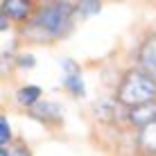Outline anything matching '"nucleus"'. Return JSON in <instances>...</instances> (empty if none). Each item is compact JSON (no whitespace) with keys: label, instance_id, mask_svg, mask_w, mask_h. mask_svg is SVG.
I'll list each match as a JSON object with an SVG mask.
<instances>
[{"label":"nucleus","instance_id":"20e7f679","mask_svg":"<svg viewBox=\"0 0 156 156\" xmlns=\"http://www.w3.org/2000/svg\"><path fill=\"white\" fill-rule=\"evenodd\" d=\"M138 59H140V66H143L145 75H149V77L156 82V34L149 36V39L143 43L140 57Z\"/></svg>","mask_w":156,"mask_h":156},{"label":"nucleus","instance_id":"7ed1b4c3","mask_svg":"<svg viewBox=\"0 0 156 156\" xmlns=\"http://www.w3.org/2000/svg\"><path fill=\"white\" fill-rule=\"evenodd\" d=\"M61 68H63V86H66L73 95L82 98V95L86 93V88H84V82H82V73H79V68L75 66L70 59H63V61H61Z\"/></svg>","mask_w":156,"mask_h":156},{"label":"nucleus","instance_id":"9b49d317","mask_svg":"<svg viewBox=\"0 0 156 156\" xmlns=\"http://www.w3.org/2000/svg\"><path fill=\"white\" fill-rule=\"evenodd\" d=\"M77 12L79 14H98L100 12V2H79Z\"/></svg>","mask_w":156,"mask_h":156},{"label":"nucleus","instance_id":"f8f14e48","mask_svg":"<svg viewBox=\"0 0 156 156\" xmlns=\"http://www.w3.org/2000/svg\"><path fill=\"white\" fill-rule=\"evenodd\" d=\"M18 63H20V66H27V68H32V66H34V57H20L18 59Z\"/></svg>","mask_w":156,"mask_h":156},{"label":"nucleus","instance_id":"39448f33","mask_svg":"<svg viewBox=\"0 0 156 156\" xmlns=\"http://www.w3.org/2000/svg\"><path fill=\"white\" fill-rule=\"evenodd\" d=\"M61 115H63V109L55 102H39V104L32 106V118L43 122H57L61 120Z\"/></svg>","mask_w":156,"mask_h":156},{"label":"nucleus","instance_id":"423d86ee","mask_svg":"<svg viewBox=\"0 0 156 156\" xmlns=\"http://www.w3.org/2000/svg\"><path fill=\"white\" fill-rule=\"evenodd\" d=\"M138 147L145 154H156V120L140 129V133H138Z\"/></svg>","mask_w":156,"mask_h":156},{"label":"nucleus","instance_id":"0eeeda50","mask_svg":"<svg viewBox=\"0 0 156 156\" xmlns=\"http://www.w3.org/2000/svg\"><path fill=\"white\" fill-rule=\"evenodd\" d=\"M129 120L133 125H140V127H147L149 122L156 120V106L154 104H145V106H136V109L129 111Z\"/></svg>","mask_w":156,"mask_h":156},{"label":"nucleus","instance_id":"f03ea898","mask_svg":"<svg viewBox=\"0 0 156 156\" xmlns=\"http://www.w3.org/2000/svg\"><path fill=\"white\" fill-rule=\"evenodd\" d=\"M73 12H75V5H70V2L48 5V7H43L39 12V16H36L34 23H32V27L41 30L43 34H48V36H59L66 30V25L70 23Z\"/></svg>","mask_w":156,"mask_h":156},{"label":"nucleus","instance_id":"ddd939ff","mask_svg":"<svg viewBox=\"0 0 156 156\" xmlns=\"http://www.w3.org/2000/svg\"><path fill=\"white\" fill-rule=\"evenodd\" d=\"M12 156H32L30 154V149L27 147H18V149H14V154Z\"/></svg>","mask_w":156,"mask_h":156},{"label":"nucleus","instance_id":"4468645a","mask_svg":"<svg viewBox=\"0 0 156 156\" xmlns=\"http://www.w3.org/2000/svg\"><path fill=\"white\" fill-rule=\"evenodd\" d=\"M0 30H7V18H5V14H2V18H0Z\"/></svg>","mask_w":156,"mask_h":156},{"label":"nucleus","instance_id":"f257e3e1","mask_svg":"<svg viewBox=\"0 0 156 156\" xmlns=\"http://www.w3.org/2000/svg\"><path fill=\"white\" fill-rule=\"evenodd\" d=\"M156 100V82L140 70H129L118 88V102L125 106H145Z\"/></svg>","mask_w":156,"mask_h":156},{"label":"nucleus","instance_id":"1a4fd4ad","mask_svg":"<svg viewBox=\"0 0 156 156\" xmlns=\"http://www.w3.org/2000/svg\"><path fill=\"white\" fill-rule=\"evenodd\" d=\"M41 98V88L39 86H25V88H20L18 93H16V100H18V104L23 106H34L39 104Z\"/></svg>","mask_w":156,"mask_h":156},{"label":"nucleus","instance_id":"9d476101","mask_svg":"<svg viewBox=\"0 0 156 156\" xmlns=\"http://www.w3.org/2000/svg\"><path fill=\"white\" fill-rule=\"evenodd\" d=\"M9 138H12V129L7 125V118H0V143H2V147L9 143Z\"/></svg>","mask_w":156,"mask_h":156},{"label":"nucleus","instance_id":"6e6552de","mask_svg":"<svg viewBox=\"0 0 156 156\" xmlns=\"http://www.w3.org/2000/svg\"><path fill=\"white\" fill-rule=\"evenodd\" d=\"M2 14H9L14 18H25L30 14V2H23V0H5Z\"/></svg>","mask_w":156,"mask_h":156},{"label":"nucleus","instance_id":"2eb2a0df","mask_svg":"<svg viewBox=\"0 0 156 156\" xmlns=\"http://www.w3.org/2000/svg\"><path fill=\"white\" fill-rule=\"evenodd\" d=\"M0 156H9V152H7V147H2V149H0Z\"/></svg>","mask_w":156,"mask_h":156}]
</instances>
